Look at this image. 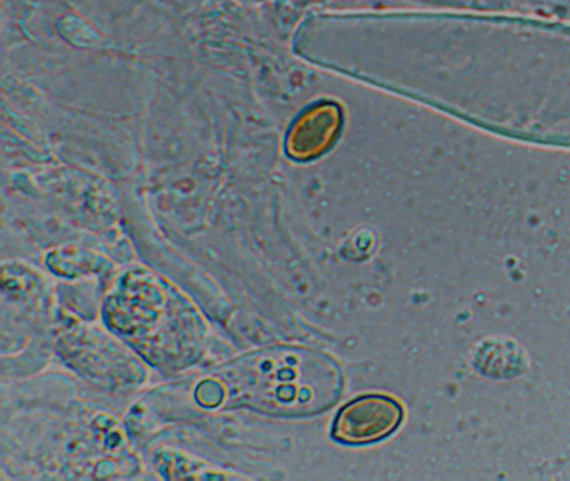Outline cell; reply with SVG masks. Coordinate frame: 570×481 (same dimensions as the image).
Segmentation results:
<instances>
[{"label":"cell","instance_id":"cell-1","mask_svg":"<svg viewBox=\"0 0 570 481\" xmlns=\"http://www.w3.org/2000/svg\"><path fill=\"white\" fill-rule=\"evenodd\" d=\"M403 421V406L395 397L366 394L346 403L333 421V438L340 443H375L390 436Z\"/></svg>","mask_w":570,"mask_h":481},{"label":"cell","instance_id":"cell-2","mask_svg":"<svg viewBox=\"0 0 570 481\" xmlns=\"http://www.w3.org/2000/svg\"><path fill=\"white\" fill-rule=\"evenodd\" d=\"M342 122V109L336 104L318 102L308 107L289 127L286 154L299 163L323 156L335 144Z\"/></svg>","mask_w":570,"mask_h":481}]
</instances>
